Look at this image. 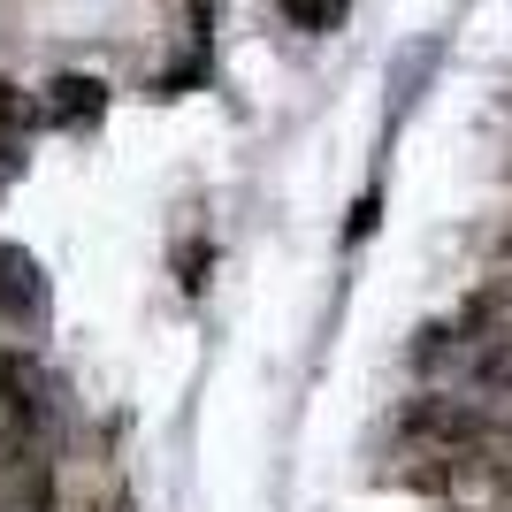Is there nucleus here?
Masks as SVG:
<instances>
[{
    "label": "nucleus",
    "instance_id": "4",
    "mask_svg": "<svg viewBox=\"0 0 512 512\" xmlns=\"http://www.w3.org/2000/svg\"><path fill=\"white\" fill-rule=\"evenodd\" d=\"M459 367H467L482 390L512 398V344H482V337H467V344H459Z\"/></svg>",
    "mask_w": 512,
    "mask_h": 512
},
{
    "label": "nucleus",
    "instance_id": "3",
    "mask_svg": "<svg viewBox=\"0 0 512 512\" xmlns=\"http://www.w3.org/2000/svg\"><path fill=\"white\" fill-rule=\"evenodd\" d=\"M54 130H100L107 115V85L100 77H85V69H62L54 85H46V107H39Z\"/></svg>",
    "mask_w": 512,
    "mask_h": 512
},
{
    "label": "nucleus",
    "instance_id": "7",
    "mask_svg": "<svg viewBox=\"0 0 512 512\" xmlns=\"http://www.w3.org/2000/svg\"><path fill=\"white\" fill-rule=\"evenodd\" d=\"M23 161H16V138H0V192H8V176H16Z\"/></svg>",
    "mask_w": 512,
    "mask_h": 512
},
{
    "label": "nucleus",
    "instance_id": "2",
    "mask_svg": "<svg viewBox=\"0 0 512 512\" xmlns=\"http://www.w3.org/2000/svg\"><path fill=\"white\" fill-rule=\"evenodd\" d=\"M46 314H54V283H46L39 253L31 245H0V321L39 329Z\"/></svg>",
    "mask_w": 512,
    "mask_h": 512
},
{
    "label": "nucleus",
    "instance_id": "5",
    "mask_svg": "<svg viewBox=\"0 0 512 512\" xmlns=\"http://www.w3.org/2000/svg\"><path fill=\"white\" fill-rule=\"evenodd\" d=\"M276 8H283V23H291V31H337L360 0H276Z\"/></svg>",
    "mask_w": 512,
    "mask_h": 512
},
{
    "label": "nucleus",
    "instance_id": "9",
    "mask_svg": "<svg viewBox=\"0 0 512 512\" xmlns=\"http://www.w3.org/2000/svg\"><path fill=\"white\" fill-rule=\"evenodd\" d=\"M192 8H199V16H207V8H214V0H192Z\"/></svg>",
    "mask_w": 512,
    "mask_h": 512
},
{
    "label": "nucleus",
    "instance_id": "8",
    "mask_svg": "<svg viewBox=\"0 0 512 512\" xmlns=\"http://www.w3.org/2000/svg\"><path fill=\"white\" fill-rule=\"evenodd\" d=\"M92 512H130V497H100V505H92Z\"/></svg>",
    "mask_w": 512,
    "mask_h": 512
},
{
    "label": "nucleus",
    "instance_id": "10",
    "mask_svg": "<svg viewBox=\"0 0 512 512\" xmlns=\"http://www.w3.org/2000/svg\"><path fill=\"white\" fill-rule=\"evenodd\" d=\"M505 260H512V237H505Z\"/></svg>",
    "mask_w": 512,
    "mask_h": 512
},
{
    "label": "nucleus",
    "instance_id": "6",
    "mask_svg": "<svg viewBox=\"0 0 512 512\" xmlns=\"http://www.w3.org/2000/svg\"><path fill=\"white\" fill-rule=\"evenodd\" d=\"M31 123H39V107L23 100L16 85H0V130H31Z\"/></svg>",
    "mask_w": 512,
    "mask_h": 512
},
{
    "label": "nucleus",
    "instance_id": "1",
    "mask_svg": "<svg viewBox=\"0 0 512 512\" xmlns=\"http://www.w3.org/2000/svg\"><path fill=\"white\" fill-rule=\"evenodd\" d=\"M0 436L23 451H54V375L31 352H0Z\"/></svg>",
    "mask_w": 512,
    "mask_h": 512
}]
</instances>
